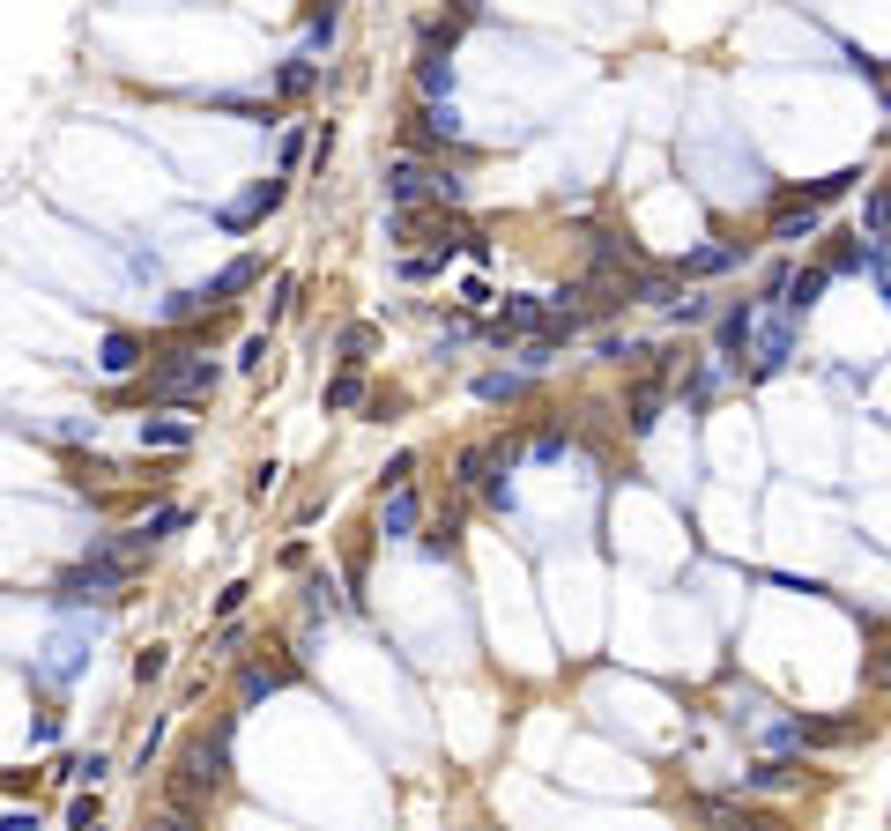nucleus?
Listing matches in <instances>:
<instances>
[{"instance_id": "obj_1", "label": "nucleus", "mask_w": 891, "mask_h": 831, "mask_svg": "<svg viewBox=\"0 0 891 831\" xmlns=\"http://www.w3.org/2000/svg\"><path fill=\"white\" fill-rule=\"evenodd\" d=\"M231 728H238V720L223 712L216 728H201V735L178 742V765H172V780H164V802L172 809H194L201 817V809L231 787Z\"/></svg>"}, {"instance_id": "obj_2", "label": "nucleus", "mask_w": 891, "mask_h": 831, "mask_svg": "<svg viewBox=\"0 0 891 831\" xmlns=\"http://www.w3.org/2000/svg\"><path fill=\"white\" fill-rule=\"evenodd\" d=\"M148 401L156 409H201L208 393H216V365L208 357H194V335H178L164 357H156V371H148Z\"/></svg>"}, {"instance_id": "obj_3", "label": "nucleus", "mask_w": 891, "mask_h": 831, "mask_svg": "<svg viewBox=\"0 0 891 831\" xmlns=\"http://www.w3.org/2000/svg\"><path fill=\"white\" fill-rule=\"evenodd\" d=\"M134 572H142V564H120V557H98V550H90L82 564H68V572L52 579V602H60V609H90V602H120V594L134 587Z\"/></svg>"}, {"instance_id": "obj_4", "label": "nucleus", "mask_w": 891, "mask_h": 831, "mask_svg": "<svg viewBox=\"0 0 891 831\" xmlns=\"http://www.w3.org/2000/svg\"><path fill=\"white\" fill-rule=\"evenodd\" d=\"M795 365V319L780 305H758V327H750V371L772 379V371Z\"/></svg>"}, {"instance_id": "obj_5", "label": "nucleus", "mask_w": 891, "mask_h": 831, "mask_svg": "<svg viewBox=\"0 0 891 831\" xmlns=\"http://www.w3.org/2000/svg\"><path fill=\"white\" fill-rule=\"evenodd\" d=\"M698 824L706 831H788L772 809H758V794H706V802H698Z\"/></svg>"}, {"instance_id": "obj_6", "label": "nucleus", "mask_w": 891, "mask_h": 831, "mask_svg": "<svg viewBox=\"0 0 891 831\" xmlns=\"http://www.w3.org/2000/svg\"><path fill=\"white\" fill-rule=\"evenodd\" d=\"M543 327H550V297H513V305H498L491 342L498 349H520V342H535Z\"/></svg>"}, {"instance_id": "obj_7", "label": "nucleus", "mask_w": 891, "mask_h": 831, "mask_svg": "<svg viewBox=\"0 0 891 831\" xmlns=\"http://www.w3.org/2000/svg\"><path fill=\"white\" fill-rule=\"evenodd\" d=\"M401 142H409V148H453V142H461V112H453V98H445V104H417V112L401 120Z\"/></svg>"}, {"instance_id": "obj_8", "label": "nucleus", "mask_w": 891, "mask_h": 831, "mask_svg": "<svg viewBox=\"0 0 891 831\" xmlns=\"http://www.w3.org/2000/svg\"><path fill=\"white\" fill-rule=\"evenodd\" d=\"M297 684V660L290 654H253L246 668H238V706H260V698H275V690Z\"/></svg>"}, {"instance_id": "obj_9", "label": "nucleus", "mask_w": 891, "mask_h": 831, "mask_svg": "<svg viewBox=\"0 0 891 831\" xmlns=\"http://www.w3.org/2000/svg\"><path fill=\"white\" fill-rule=\"evenodd\" d=\"M423 201H439V164L395 156V172H387V208H423Z\"/></svg>"}, {"instance_id": "obj_10", "label": "nucleus", "mask_w": 891, "mask_h": 831, "mask_svg": "<svg viewBox=\"0 0 891 831\" xmlns=\"http://www.w3.org/2000/svg\"><path fill=\"white\" fill-rule=\"evenodd\" d=\"M505 468H513V445H505V439H475V445H461V461H453V483L475 490V483H491V475H505Z\"/></svg>"}, {"instance_id": "obj_11", "label": "nucleus", "mask_w": 891, "mask_h": 831, "mask_svg": "<svg viewBox=\"0 0 891 831\" xmlns=\"http://www.w3.org/2000/svg\"><path fill=\"white\" fill-rule=\"evenodd\" d=\"M82 660H90V624H60V638L45 646V684H68V676H82Z\"/></svg>"}, {"instance_id": "obj_12", "label": "nucleus", "mask_w": 891, "mask_h": 831, "mask_svg": "<svg viewBox=\"0 0 891 831\" xmlns=\"http://www.w3.org/2000/svg\"><path fill=\"white\" fill-rule=\"evenodd\" d=\"M750 327H758V305H728V312H720V327H714L720 365H742V357H750Z\"/></svg>"}, {"instance_id": "obj_13", "label": "nucleus", "mask_w": 891, "mask_h": 831, "mask_svg": "<svg viewBox=\"0 0 891 831\" xmlns=\"http://www.w3.org/2000/svg\"><path fill=\"white\" fill-rule=\"evenodd\" d=\"M802 780H810V772H802L795 758H780V750H772V758H758L750 772H742V794H795Z\"/></svg>"}, {"instance_id": "obj_14", "label": "nucleus", "mask_w": 891, "mask_h": 831, "mask_svg": "<svg viewBox=\"0 0 891 831\" xmlns=\"http://www.w3.org/2000/svg\"><path fill=\"white\" fill-rule=\"evenodd\" d=\"M417 527H423L417 490H379V535H387V542H409Z\"/></svg>"}, {"instance_id": "obj_15", "label": "nucleus", "mask_w": 891, "mask_h": 831, "mask_svg": "<svg viewBox=\"0 0 891 831\" xmlns=\"http://www.w3.org/2000/svg\"><path fill=\"white\" fill-rule=\"evenodd\" d=\"M186 445H194V416H142V453H186Z\"/></svg>"}, {"instance_id": "obj_16", "label": "nucleus", "mask_w": 891, "mask_h": 831, "mask_svg": "<svg viewBox=\"0 0 891 831\" xmlns=\"http://www.w3.org/2000/svg\"><path fill=\"white\" fill-rule=\"evenodd\" d=\"M654 423H662V371L624 393V431H632V439H654Z\"/></svg>"}, {"instance_id": "obj_17", "label": "nucleus", "mask_w": 891, "mask_h": 831, "mask_svg": "<svg viewBox=\"0 0 891 831\" xmlns=\"http://www.w3.org/2000/svg\"><path fill=\"white\" fill-rule=\"evenodd\" d=\"M283 194H290L283 178H260L246 201H231V208H223V230H253V223L268 216V208H283Z\"/></svg>"}, {"instance_id": "obj_18", "label": "nucleus", "mask_w": 891, "mask_h": 831, "mask_svg": "<svg viewBox=\"0 0 891 831\" xmlns=\"http://www.w3.org/2000/svg\"><path fill=\"white\" fill-rule=\"evenodd\" d=\"M253 283H260V260H253V253H238V260H223V268L208 275L201 290H208V305H231V297L253 290Z\"/></svg>"}, {"instance_id": "obj_19", "label": "nucleus", "mask_w": 891, "mask_h": 831, "mask_svg": "<svg viewBox=\"0 0 891 831\" xmlns=\"http://www.w3.org/2000/svg\"><path fill=\"white\" fill-rule=\"evenodd\" d=\"M825 283H832V268H825V260H817V268H795V275H788V290H780V312L802 319L817 297H825Z\"/></svg>"}, {"instance_id": "obj_20", "label": "nucleus", "mask_w": 891, "mask_h": 831, "mask_svg": "<svg viewBox=\"0 0 891 831\" xmlns=\"http://www.w3.org/2000/svg\"><path fill=\"white\" fill-rule=\"evenodd\" d=\"M417 98L423 104L453 98V60H445V52H417Z\"/></svg>"}, {"instance_id": "obj_21", "label": "nucleus", "mask_w": 891, "mask_h": 831, "mask_svg": "<svg viewBox=\"0 0 891 831\" xmlns=\"http://www.w3.org/2000/svg\"><path fill=\"white\" fill-rule=\"evenodd\" d=\"M736 260H742V245H698V253H684V268H676V275L698 283V275H728Z\"/></svg>"}, {"instance_id": "obj_22", "label": "nucleus", "mask_w": 891, "mask_h": 831, "mask_svg": "<svg viewBox=\"0 0 891 831\" xmlns=\"http://www.w3.org/2000/svg\"><path fill=\"white\" fill-rule=\"evenodd\" d=\"M862 238L869 245H891V178L862 194Z\"/></svg>"}, {"instance_id": "obj_23", "label": "nucleus", "mask_w": 891, "mask_h": 831, "mask_svg": "<svg viewBox=\"0 0 891 831\" xmlns=\"http://www.w3.org/2000/svg\"><path fill=\"white\" fill-rule=\"evenodd\" d=\"M371 387H365V371H335L327 379V416H349V409H365Z\"/></svg>"}, {"instance_id": "obj_24", "label": "nucleus", "mask_w": 891, "mask_h": 831, "mask_svg": "<svg viewBox=\"0 0 891 831\" xmlns=\"http://www.w3.org/2000/svg\"><path fill=\"white\" fill-rule=\"evenodd\" d=\"M98 365L112 371V379H126V371L142 365V335H104V349H98Z\"/></svg>"}, {"instance_id": "obj_25", "label": "nucleus", "mask_w": 891, "mask_h": 831, "mask_svg": "<svg viewBox=\"0 0 891 831\" xmlns=\"http://www.w3.org/2000/svg\"><path fill=\"white\" fill-rule=\"evenodd\" d=\"M520 393H528V371H483V379H475V401H520Z\"/></svg>"}, {"instance_id": "obj_26", "label": "nucleus", "mask_w": 891, "mask_h": 831, "mask_svg": "<svg viewBox=\"0 0 891 831\" xmlns=\"http://www.w3.org/2000/svg\"><path fill=\"white\" fill-rule=\"evenodd\" d=\"M201 312H216L208 290H172V297H164V327H194Z\"/></svg>"}, {"instance_id": "obj_27", "label": "nucleus", "mask_w": 891, "mask_h": 831, "mask_svg": "<svg viewBox=\"0 0 891 831\" xmlns=\"http://www.w3.org/2000/svg\"><path fill=\"white\" fill-rule=\"evenodd\" d=\"M862 684H869V690H891V632H884V624L869 632V668H862Z\"/></svg>"}, {"instance_id": "obj_28", "label": "nucleus", "mask_w": 891, "mask_h": 831, "mask_svg": "<svg viewBox=\"0 0 891 831\" xmlns=\"http://www.w3.org/2000/svg\"><path fill=\"white\" fill-rule=\"evenodd\" d=\"M305 609H313V616H342L349 602H342V587H335L327 572H313V579H305Z\"/></svg>"}, {"instance_id": "obj_29", "label": "nucleus", "mask_w": 891, "mask_h": 831, "mask_svg": "<svg viewBox=\"0 0 891 831\" xmlns=\"http://www.w3.org/2000/svg\"><path fill=\"white\" fill-rule=\"evenodd\" d=\"M371 342H379V335H371V319H349V327H342V342H335V349H342V371H357V365H365V357H371Z\"/></svg>"}, {"instance_id": "obj_30", "label": "nucleus", "mask_w": 891, "mask_h": 831, "mask_svg": "<svg viewBox=\"0 0 891 831\" xmlns=\"http://www.w3.org/2000/svg\"><path fill=\"white\" fill-rule=\"evenodd\" d=\"M313 82H320V68H313V60H283V68H275V98H305Z\"/></svg>"}, {"instance_id": "obj_31", "label": "nucleus", "mask_w": 891, "mask_h": 831, "mask_svg": "<svg viewBox=\"0 0 891 831\" xmlns=\"http://www.w3.org/2000/svg\"><path fill=\"white\" fill-rule=\"evenodd\" d=\"M104 772H112V758H104V750H90V758H68V765H60V787H98Z\"/></svg>"}, {"instance_id": "obj_32", "label": "nucleus", "mask_w": 891, "mask_h": 831, "mask_svg": "<svg viewBox=\"0 0 891 831\" xmlns=\"http://www.w3.org/2000/svg\"><path fill=\"white\" fill-rule=\"evenodd\" d=\"M557 349H565L557 335H535V342H520V371H528V379H535V371H550V365H557Z\"/></svg>"}, {"instance_id": "obj_33", "label": "nucleus", "mask_w": 891, "mask_h": 831, "mask_svg": "<svg viewBox=\"0 0 891 831\" xmlns=\"http://www.w3.org/2000/svg\"><path fill=\"white\" fill-rule=\"evenodd\" d=\"M662 312L676 319V327H698V319H706V297H698V290H668V297H662Z\"/></svg>"}, {"instance_id": "obj_34", "label": "nucleus", "mask_w": 891, "mask_h": 831, "mask_svg": "<svg viewBox=\"0 0 891 831\" xmlns=\"http://www.w3.org/2000/svg\"><path fill=\"white\" fill-rule=\"evenodd\" d=\"M164 668H172V646H142V654H134V684H156Z\"/></svg>"}, {"instance_id": "obj_35", "label": "nucleus", "mask_w": 891, "mask_h": 831, "mask_svg": "<svg viewBox=\"0 0 891 831\" xmlns=\"http://www.w3.org/2000/svg\"><path fill=\"white\" fill-rule=\"evenodd\" d=\"M142 831H201V817H194V809H172V802H164Z\"/></svg>"}, {"instance_id": "obj_36", "label": "nucleus", "mask_w": 891, "mask_h": 831, "mask_svg": "<svg viewBox=\"0 0 891 831\" xmlns=\"http://www.w3.org/2000/svg\"><path fill=\"white\" fill-rule=\"evenodd\" d=\"M142 527H148V535H156V542H164V535H172V527H186V505H156V513H148Z\"/></svg>"}, {"instance_id": "obj_37", "label": "nucleus", "mask_w": 891, "mask_h": 831, "mask_svg": "<svg viewBox=\"0 0 891 831\" xmlns=\"http://www.w3.org/2000/svg\"><path fill=\"white\" fill-rule=\"evenodd\" d=\"M68 824H74V831H98V824H104V809H98V794H74V809H68Z\"/></svg>"}, {"instance_id": "obj_38", "label": "nucleus", "mask_w": 891, "mask_h": 831, "mask_svg": "<svg viewBox=\"0 0 891 831\" xmlns=\"http://www.w3.org/2000/svg\"><path fill=\"white\" fill-rule=\"evenodd\" d=\"M409 475H417V453H395V461H387V475H379V483H387V490H409Z\"/></svg>"}, {"instance_id": "obj_39", "label": "nucleus", "mask_w": 891, "mask_h": 831, "mask_svg": "<svg viewBox=\"0 0 891 831\" xmlns=\"http://www.w3.org/2000/svg\"><path fill=\"white\" fill-rule=\"evenodd\" d=\"M246 594H253V587H246V579H238V587H223V594H216V616H223V624H231V616H238V609H246Z\"/></svg>"}, {"instance_id": "obj_40", "label": "nucleus", "mask_w": 891, "mask_h": 831, "mask_svg": "<svg viewBox=\"0 0 891 831\" xmlns=\"http://www.w3.org/2000/svg\"><path fill=\"white\" fill-rule=\"evenodd\" d=\"M297 164H305V134H297V126H290V134H283V178H290Z\"/></svg>"}, {"instance_id": "obj_41", "label": "nucleus", "mask_w": 891, "mask_h": 831, "mask_svg": "<svg viewBox=\"0 0 891 831\" xmlns=\"http://www.w3.org/2000/svg\"><path fill=\"white\" fill-rule=\"evenodd\" d=\"M238 365H246V371H260V365H268V335H253V342L238 349Z\"/></svg>"}, {"instance_id": "obj_42", "label": "nucleus", "mask_w": 891, "mask_h": 831, "mask_svg": "<svg viewBox=\"0 0 891 831\" xmlns=\"http://www.w3.org/2000/svg\"><path fill=\"white\" fill-rule=\"evenodd\" d=\"M0 831H38V809H8V817H0Z\"/></svg>"}]
</instances>
